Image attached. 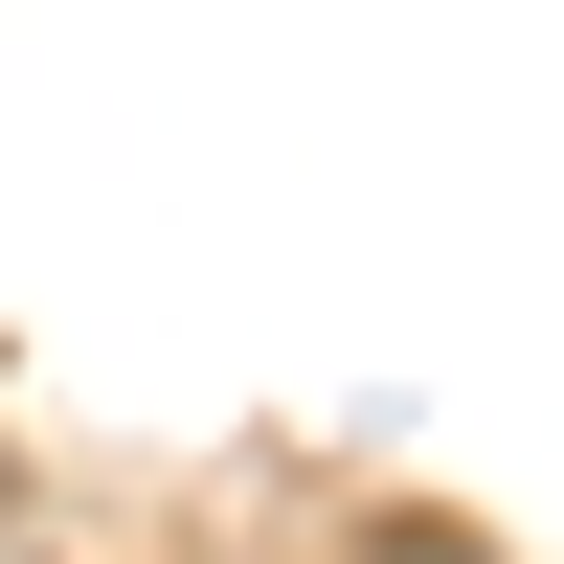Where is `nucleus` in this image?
Segmentation results:
<instances>
[]
</instances>
